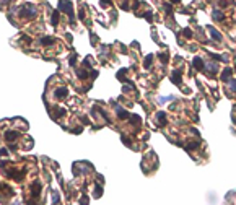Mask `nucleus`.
Wrapping results in <instances>:
<instances>
[{
    "label": "nucleus",
    "instance_id": "0eeeda50",
    "mask_svg": "<svg viewBox=\"0 0 236 205\" xmlns=\"http://www.w3.org/2000/svg\"><path fill=\"white\" fill-rule=\"evenodd\" d=\"M192 67L200 72V70H203V67H205V65H203V60L200 57H194V60H192Z\"/></svg>",
    "mask_w": 236,
    "mask_h": 205
},
{
    "label": "nucleus",
    "instance_id": "9d476101",
    "mask_svg": "<svg viewBox=\"0 0 236 205\" xmlns=\"http://www.w3.org/2000/svg\"><path fill=\"white\" fill-rule=\"evenodd\" d=\"M231 73H233V70L230 69V67H226V69L223 70V73H221V80H223V82H230V78H231Z\"/></svg>",
    "mask_w": 236,
    "mask_h": 205
},
{
    "label": "nucleus",
    "instance_id": "f03ea898",
    "mask_svg": "<svg viewBox=\"0 0 236 205\" xmlns=\"http://www.w3.org/2000/svg\"><path fill=\"white\" fill-rule=\"evenodd\" d=\"M59 10L62 12H67L69 17H70V23L73 25V12H72V2H60L59 3Z\"/></svg>",
    "mask_w": 236,
    "mask_h": 205
},
{
    "label": "nucleus",
    "instance_id": "2eb2a0df",
    "mask_svg": "<svg viewBox=\"0 0 236 205\" xmlns=\"http://www.w3.org/2000/svg\"><path fill=\"white\" fill-rule=\"evenodd\" d=\"M158 59L161 60V64H168V62H170V55H168V52H160V54H158Z\"/></svg>",
    "mask_w": 236,
    "mask_h": 205
},
{
    "label": "nucleus",
    "instance_id": "423d86ee",
    "mask_svg": "<svg viewBox=\"0 0 236 205\" xmlns=\"http://www.w3.org/2000/svg\"><path fill=\"white\" fill-rule=\"evenodd\" d=\"M29 190H31V195H33V197H37L39 194H41V184H39V182H34V184H31Z\"/></svg>",
    "mask_w": 236,
    "mask_h": 205
},
{
    "label": "nucleus",
    "instance_id": "20e7f679",
    "mask_svg": "<svg viewBox=\"0 0 236 205\" xmlns=\"http://www.w3.org/2000/svg\"><path fill=\"white\" fill-rule=\"evenodd\" d=\"M67 94H69V90H67V86H60V88H57V90L54 91V96L57 99H64L67 98Z\"/></svg>",
    "mask_w": 236,
    "mask_h": 205
},
{
    "label": "nucleus",
    "instance_id": "473e14b6",
    "mask_svg": "<svg viewBox=\"0 0 236 205\" xmlns=\"http://www.w3.org/2000/svg\"><path fill=\"white\" fill-rule=\"evenodd\" d=\"M82 132V127H77V129H73V134H80Z\"/></svg>",
    "mask_w": 236,
    "mask_h": 205
},
{
    "label": "nucleus",
    "instance_id": "f3484780",
    "mask_svg": "<svg viewBox=\"0 0 236 205\" xmlns=\"http://www.w3.org/2000/svg\"><path fill=\"white\" fill-rule=\"evenodd\" d=\"M101 194H103V187H101V184H96L95 186V194H93V197H95V199H100Z\"/></svg>",
    "mask_w": 236,
    "mask_h": 205
},
{
    "label": "nucleus",
    "instance_id": "393cba45",
    "mask_svg": "<svg viewBox=\"0 0 236 205\" xmlns=\"http://www.w3.org/2000/svg\"><path fill=\"white\" fill-rule=\"evenodd\" d=\"M228 83H230V88H231L233 91H236V80H231V78H230V82Z\"/></svg>",
    "mask_w": 236,
    "mask_h": 205
},
{
    "label": "nucleus",
    "instance_id": "dca6fc26",
    "mask_svg": "<svg viewBox=\"0 0 236 205\" xmlns=\"http://www.w3.org/2000/svg\"><path fill=\"white\" fill-rule=\"evenodd\" d=\"M205 67H208V70H210V75H213L217 70H218V64H217V62H210V64H207Z\"/></svg>",
    "mask_w": 236,
    "mask_h": 205
},
{
    "label": "nucleus",
    "instance_id": "a878e982",
    "mask_svg": "<svg viewBox=\"0 0 236 205\" xmlns=\"http://www.w3.org/2000/svg\"><path fill=\"white\" fill-rule=\"evenodd\" d=\"M143 17H145V18H147V21H150V23L153 21V17H152V12H147L145 15H143Z\"/></svg>",
    "mask_w": 236,
    "mask_h": 205
},
{
    "label": "nucleus",
    "instance_id": "6e6552de",
    "mask_svg": "<svg viewBox=\"0 0 236 205\" xmlns=\"http://www.w3.org/2000/svg\"><path fill=\"white\" fill-rule=\"evenodd\" d=\"M5 140L7 142H13V140H17L18 139V132L17 130H8V132H5Z\"/></svg>",
    "mask_w": 236,
    "mask_h": 205
},
{
    "label": "nucleus",
    "instance_id": "39448f33",
    "mask_svg": "<svg viewBox=\"0 0 236 205\" xmlns=\"http://www.w3.org/2000/svg\"><path fill=\"white\" fill-rule=\"evenodd\" d=\"M181 80H182V72L181 70H174L173 73H171V82L174 85H181Z\"/></svg>",
    "mask_w": 236,
    "mask_h": 205
},
{
    "label": "nucleus",
    "instance_id": "c85d7f7f",
    "mask_svg": "<svg viewBox=\"0 0 236 205\" xmlns=\"http://www.w3.org/2000/svg\"><path fill=\"white\" fill-rule=\"evenodd\" d=\"M75 62H77V54H73V55L70 57V65H72V67L75 65Z\"/></svg>",
    "mask_w": 236,
    "mask_h": 205
},
{
    "label": "nucleus",
    "instance_id": "a211bd4d",
    "mask_svg": "<svg viewBox=\"0 0 236 205\" xmlns=\"http://www.w3.org/2000/svg\"><path fill=\"white\" fill-rule=\"evenodd\" d=\"M152 62H153V55H152V54H148V55L145 57V62H143L145 69H150V67H152Z\"/></svg>",
    "mask_w": 236,
    "mask_h": 205
},
{
    "label": "nucleus",
    "instance_id": "9b49d317",
    "mask_svg": "<svg viewBox=\"0 0 236 205\" xmlns=\"http://www.w3.org/2000/svg\"><path fill=\"white\" fill-rule=\"evenodd\" d=\"M212 17H213V20H215V21H223V20H225V15L220 12V10H213Z\"/></svg>",
    "mask_w": 236,
    "mask_h": 205
},
{
    "label": "nucleus",
    "instance_id": "6ab92c4d",
    "mask_svg": "<svg viewBox=\"0 0 236 205\" xmlns=\"http://www.w3.org/2000/svg\"><path fill=\"white\" fill-rule=\"evenodd\" d=\"M125 73H127V69H120L119 72H117V78H119L120 82H127V78H124Z\"/></svg>",
    "mask_w": 236,
    "mask_h": 205
},
{
    "label": "nucleus",
    "instance_id": "ddd939ff",
    "mask_svg": "<svg viewBox=\"0 0 236 205\" xmlns=\"http://www.w3.org/2000/svg\"><path fill=\"white\" fill-rule=\"evenodd\" d=\"M39 42H41V46H52V44H54V39L49 37V36H44V37L39 39Z\"/></svg>",
    "mask_w": 236,
    "mask_h": 205
},
{
    "label": "nucleus",
    "instance_id": "aec40b11",
    "mask_svg": "<svg viewBox=\"0 0 236 205\" xmlns=\"http://www.w3.org/2000/svg\"><path fill=\"white\" fill-rule=\"evenodd\" d=\"M59 15H60V13H59V10H55V12L52 13L51 21H52V25H54V26H57V23H59Z\"/></svg>",
    "mask_w": 236,
    "mask_h": 205
},
{
    "label": "nucleus",
    "instance_id": "bb28decb",
    "mask_svg": "<svg viewBox=\"0 0 236 205\" xmlns=\"http://www.w3.org/2000/svg\"><path fill=\"white\" fill-rule=\"evenodd\" d=\"M163 8H165V12H166V13H168V15H170V13H171V12H173V8H171V5H170V3H166V5H165V7H163Z\"/></svg>",
    "mask_w": 236,
    "mask_h": 205
},
{
    "label": "nucleus",
    "instance_id": "72a5a7b5",
    "mask_svg": "<svg viewBox=\"0 0 236 205\" xmlns=\"http://www.w3.org/2000/svg\"><path fill=\"white\" fill-rule=\"evenodd\" d=\"M2 155H7V150H5V148H0V156Z\"/></svg>",
    "mask_w": 236,
    "mask_h": 205
},
{
    "label": "nucleus",
    "instance_id": "b1692460",
    "mask_svg": "<svg viewBox=\"0 0 236 205\" xmlns=\"http://www.w3.org/2000/svg\"><path fill=\"white\" fill-rule=\"evenodd\" d=\"M77 75H78V78H87L88 77V72H85V70H78V72H77Z\"/></svg>",
    "mask_w": 236,
    "mask_h": 205
},
{
    "label": "nucleus",
    "instance_id": "4be33fe9",
    "mask_svg": "<svg viewBox=\"0 0 236 205\" xmlns=\"http://www.w3.org/2000/svg\"><path fill=\"white\" fill-rule=\"evenodd\" d=\"M195 148H199V143H197V142H191V143L186 147V150L187 152H192V150H195Z\"/></svg>",
    "mask_w": 236,
    "mask_h": 205
},
{
    "label": "nucleus",
    "instance_id": "f8f14e48",
    "mask_svg": "<svg viewBox=\"0 0 236 205\" xmlns=\"http://www.w3.org/2000/svg\"><path fill=\"white\" fill-rule=\"evenodd\" d=\"M208 31H210V36L213 37L215 41H221V34H220L215 28H212V26H210V28H208Z\"/></svg>",
    "mask_w": 236,
    "mask_h": 205
},
{
    "label": "nucleus",
    "instance_id": "412c9836",
    "mask_svg": "<svg viewBox=\"0 0 236 205\" xmlns=\"http://www.w3.org/2000/svg\"><path fill=\"white\" fill-rule=\"evenodd\" d=\"M129 119H130V124H134V125H140V117H138V116H132V117H129Z\"/></svg>",
    "mask_w": 236,
    "mask_h": 205
},
{
    "label": "nucleus",
    "instance_id": "c756f323",
    "mask_svg": "<svg viewBox=\"0 0 236 205\" xmlns=\"http://www.w3.org/2000/svg\"><path fill=\"white\" fill-rule=\"evenodd\" d=\"M112 0H101V7H106V5H111Z\"/></svg>",
    "mask_w": 236,
    "mask_h": 205
},
{
    "label": "nucleus",
    "instance_id": "7ed1b4c3",
    "mask_svg": "<svg viewBox=\"0 0 236 205\" xmlns=\"http://www.w3.org/2000/svg\"><path fill=\"white\" fill-rule=\"evenodd\" d=\"M155 122H156L158 127H165L166 124H168V121H166V112L160 111L155 114Z\"/></svg>",
    "mask_w": 236,
    "mask_h": 205
},
{
    "label": "nucleus",
    "instance_id": "2f4dec72",
    "mask_svg": "<svg viewBox=\"0 0 236 205\" xmlns=\"http://www.w3.org/2000/svg\"><path fill=\"white\" fill-rule=\"evenodd\" d=\"M54 202H55V204L59 202V194L57 192H54Z\"/></svg>",
    "mask_w": 236,
    "mask_h": 205
},
{
    "label": "nucleus",
    "instance_id": "7c9ffc66",
    "mask_svg": "<svg viewBox=\"0 0 236 205\" xmlns=\"http://www.w3.org/2000/svg\"><path fill=\"white\" fill-rule=\"evenodd\" d=\"M122 142H124L125 145H130V140H129V139H127V137H125V135H122Z\"/></svg>",
    "mask_w": 236,
    "mask_h": 205
},
{
    "label": "nucleus",
    "instance_id": "4468645a",
    "mask_svg": "<svg viewBox=\"0 0 236 205\" xmlns=\"http://www.w3.org/2000/svg\"><path fill=\"white\" fill-rule=\"evenodd\" d=\"M210 57L213 59V60H217V62H226L228 60L225 55H220V54H215V52H210Z\"/></svg>",
    "mask_w": 236,
    "mask_h": 205
},
{
    "label": "nucleus",
    "instance_id": "c9c22d12",
    "mask_svg": "<svg viewBox=\"0 0 236 205\" xmlns=\"http://www.w3.org/2000/svg\"><path fill=\"white\" fill-rule=\"evenodd\" d=\"M3 2H5V3H7V2H10V0H3Z\"/></svg>",
    "mask_w": 236,
    "mask_h": 205
},
{
    "label": "nucleus",
    "instance_id": "5701e85b",
    "mask_svg": "<svg viewBox=\"0 0 236 205\" xmlns=\"http://www.w3.org/2000/svg\"><path fill=\"white\" fill-rule=\"evenodd\" d=\"M182 34H184V36H186V37H189V39H191V37H192V31H191V29H189V28H184V31H182Z\"/></svg>",
    "mask_w": 236,
    "mask_h": 205
},
{
    "label": "nucleus",
    "instance_id": "cd10ccee",
    "mask_svg": "<svg viewBox=\"0 0 236 205\" xmlns=\"http://www.w3.org/2000/svg\"><path fill=\"white\" fill-rule=\"evenodd\" d=\"M174 99V96H166V98H160V102H166V101H171Z\"/></svg>",
    "mask_w": 236,
    "mask_h": 205
},
{
    "label": "nucleus",
    "instance_id": "f257e3e1",
    "mask_svg": "<svg viewBox=\"0 0 236 205\" xmlns=\"http://www.w3.org/2000/svg\"><path fill=\"white\" fill-rule=\"evenodd\" d=\"M20 15L23 18H29V20H31V18H34L37 15V10H36L34 5L28 3V5H23V7L20 8Z\"/></svg>",
    "mask_w": 236,
    "mask_h": 205
},
{
    "label": "nucleus",
    "instance_id": "1a4fd4ad",
    "mask_svg": "<svg viewBox=\"0 0 236 205\" xmlns=\"http://www.w3.org/2000/svg\"><path fill=\"white\" fill-rule=\"evenodd\" d=\"M116 112H117V116H119V119H122V121H125V119H129V117H130V114H129L125 109H122L120 106L116 107Z\"/></svg>",
    "mask_w": 236,
    "mask_h": 205
},
{
    "label": "nucleus",
    "instance_id": "f704fd0d",
    "mask_svg": "<svg viewBox=\"0 0 236 205\" xmlns=\"http://www.w3.org/2000/svg\"><path fill=\"white\" fill-rule=\"evenodd\" d=\"M171 2H173V3H179V2H181V0H171Z\"/></svg>",
    "mask_w": 236,
    "mask_h": 205
}]
</instances>
